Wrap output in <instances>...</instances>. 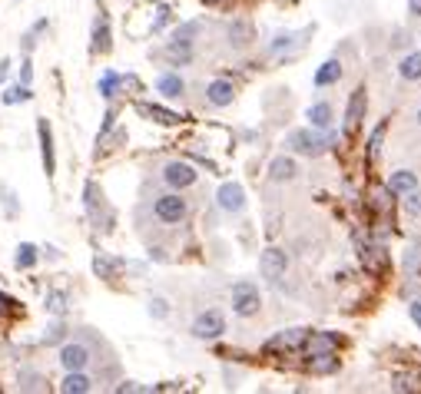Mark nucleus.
<instances>
[{"mask_svg":"<svg viewBox=\"0 0 421 394\" xmlns=\"http://www.w3.org/2000/svg\"><path fill=\"white\" fill-rule=\"evenodd\" d=\"M259 308H262L259 288L252 281H236L232 285V312L242 318H252V315H259Z\"/></svg>","mask_w":421,"mask_h":394,"instance_id":"obj_1","label":"nucleus"},{"mask_svg":"<svg viewBox=\"0 0 421 394\" xmlns=\"http://www.w3.org/2000/svg\"><path fill=\"white\" fill-rule=\"evenodd\" d=\"M153 212L163 225H176L190 216V206H186V199H183L179 192H166V196H159L153 202Z\"/></svg>","mask_w":421,"mask_h":394,"instance_id":"obj_2","label":"nucleus"},{"mask_svg":"<svg viewBox=\"0 0 421 394\" xmlns=\"http://www.w3.org/2000/svg\"><path fill=\"white\" fill-rule=\"evenodd\" d=\"M83 199H87V212H90V219H93L96 229H113V212H106V206H103V192H100L96 183H87Z\"/></svg>","mask_w":421,"mask_h":394,"instance_id":"obj_3","label":"nucleus"},{"mask_svg":"<svg viewBox=\"0 0 421 394\" xmlns=\"http://www.w3.org/2000/svg\"><path fill=\"white\" fill-rule=\"evenodd\" d=\"M288 146L302 156H322L328 150V139L319 136V132H308V130H295L288 132Z\"/></svg>","mask_w":421,"mask_h":394,"instance_id":"obj_4","label":"nucleus"},{"mask_svg":"<svg viewBox=\"0 0 421 394\" xmlns=\"http://www.w3.org/2000/svg\"><path fill=\"white\" fill-rule=\"evenodd\" d=\"M223 332H226V318H223V312H216V308L203 312L199 318L192 321V335L199 338V341H212V338H219Z\"/></svg>","mask_w":421,"mask_h":394,"instance_id":"obj_5","label":"nucleus"},{"mask_svg":"<svg viewBox=\"0 0 421 394\" xmlns=\"http://www.w3.org/2000/svg\"><path fill=\"white\" fill-rule=\"evenodd\" d=\"M306 328H288V332H279L275 338H269L266 341V355H288V351H295V348H302V341H306Z\"/></svg>","mask_w":421,"mask_h":394,"instance_id":"obj_6","label":"nucleus"},{"mask_svg":"<svg viewBox=\"0 0 421 394\" xmlns=\"http://www.w3.org/2000/svg\"><path fill=\"white\" fill-rule=\"evenodd\" d=\"M37 136H40V156H43V172L47 179L57 172V152H54V130H50V119H37Z\"/></svg>","mask_w":421,"mask_h":394,"instance_id":"obj_7","label":"nucleus"},{"mask_svg":"<svg viewBox=\"0 0 421 394\" xmlns=\"http://www.w3.org/2000/svg\"><path fill=\"white\" fill-rule=\"evenodd\" d=\"M90 348L83 345V341H67L63 348H60V364L67 368V371H83L87 364H90Z\"/></svg>","mask_w":421,"mask_h":394,"instance_id":"obj_8","label":"nucleus"},{"mask_svg":"<svg viewBox=\"0 0 421 394\" xmlns=\"http://www.w3.org/2000/svg\"><path fill=\"white\" fill-rule=\"evenodd\" d=\"M365 110H368V90L359 86V90L352 93V100H348V110H345V132H348V136L362 126Z\"/></svg>","mask_w":421,"mask_h":394,"instance_id":"obj_9","label":"nucleus"},{"mask_svg":"<svg viewBox=\"0 0 421 394\" xmlns=\"http://www.w3.org/2000/svg\"><path fill=\"white\" fill-rule=\"evenodd\" d=\"M286 268H288V259H286V252H282V248H266V252H262V259H259V272H262V279L279 281L282 275H286Z\"/></svg>","mask_w":421,"mask_h":394,"instance_id":"obj_10","label":"nucleus"},{"mask_svg":"<svg viewBox=\"0 0 421 394\" xmlns=\"http://www.w3.org/2000/svg\"><path fill=\"white\" fill-rule=\"evenodd\" d=\"M216 202H219L223 212H242L246 209V192H242L239 183H223L219 192H216Z\"/></svg>","mask_w":421,"mask_h":394,"instance_id":"obj_11","label":"nucleus"},{"mask_svg":"<svg viewBox=\"0 0 421 394\" xmlns=\"http://www.w3.org/2000/svg\"><path fill=\"white\" fill-rule=\"evenodd\" d=\"M196 169L190 166V163H166V169H163V179H166V186H172V189H186V186H192L196 183Z\"/></svg>","mask_w":421,"mask_h":394,"instance_id":"obj_12","label":"nucleus"},{"mask_svg":"<svg viewBox=\"0 0 421 394\" xmlns=\"http://www.w3.org/2000/svg\"><path fill=\"white\" fill-rule=\"evenodd\" d=\"M136 113H139V116H146V119H153V123H163V126H176V123H183V116H179V113L166 110V106H156V103H136Z\"/></svg>","mask_w":421,"mask_h":394,"instance_id":"obj_13","label":"nucleus"},{"mask_svg":"<svg viewBox=\"0 0 421 394\" xmlns=\"http://www.w3.org/2000/svg\"><path fill=\"white\" fill-rule=\"evenodd\" d=\"M206 100H209L212 106H229L232 100H236L232 80H212L209 86H206Z\"/></svg>","mask_w":421,"mask_h":394,"instance_id":"obj_14","label":"nucleus"},{"mask_svg":"<svg viewBox=\"0 0 421 394\" xmlns=\"http://www.w3.org/2000/svg\"><path fill=\"white\" fill-rule=\"evenodd\" d=\"M302 345H306V355H326V351H335V348L342 345V338L319 332V335H306Z\"/></svg>","mask_w":421,"mask_h":394,"instance_id":"obj_15","label":"nucleus"},{"mask_svg":"<svg viewBox=\"0 0 421 394\" xmlns=\"http://www.w3.org/2000/svg\"><path fill=\"white\" fill-rule=\"evenodd\" d=\"M166 60H170L172 67H186L192 60V40H179V37H172L170 43H166Z\"/></svg>","mask_w":421,"mask_h":394,"instance_id":"obj_16","label":"nucleus"},{"mask_svg":"<svg viewBox=\"0 0 421 394\" xmlns=\"http://www.w3.org/2000/svg\"><path fill=\"white\" fill-rule=\"evenodd\" d=\"M415 186H418V176H415L411 169H398V172H391V179H388V192H391V196H408Z\"/></svg>","mask_w":421,"mask_h":394,"instance_id":"obj_17","label":"nucleus"},{"mask_svg":"<svg viewBox=\"0 0 421 394\" xmlns=\"http://www.w3.org/2000/svg\"><path fill=\"white\" fill-rule=\"evenodd\" d=\"M355 242H359V259H362L365 268H368V272H385L382 248H378V255H375V245H368L365 239H355Z\"/></svg>","mask_w":421,"mask_h":394,"instance_id":"obj_18","label":"nucleus"},{"mask_svg":"<svg viewBox=\"0 0 421 394\" xmlns=\"http://www.w3.org/2000/svg\"><path fill=\"white\" fill-rule=\"evenodd\" d=\"M60 391L63 394H87V391H93V381L83 375V371H67L63 384H60Z\"/></svg>","mask_w":421,"mask_h":394,"instance_id":"obj_19","label":"nucleus"},{"mask_svg":"<svg viewBox=\"0 0 421 394\" xmlns=\"http://www.w3.org/2000/svg\"><path fill=\"white\" fill-rule=\"evenodd\" d=\"M295 159H288V156H279V159H272V166H269V176L275 179V183H288V179H295Z\"/></svg>","mask_w":421,"mask_h":394,"instance_id":"obj_20","label":"nucleus"},{"mask_svg":"<svg viewBox=\"0 0 421 394\" xmlns=\"http://www.w3.org/2000/svg\"><path fill=\"white\" fill-rule=\"evenodd\" d=\"M342 80V63L339 60H326L322 67H319V73H315V86H332V83H339Z\"/></svg>","mask_w":421,"mask_h":394,"instance_id":"obj_21","label":"nucleus"},{"mask_svg":"<svg viewBox=\"0 0 421 394\" xmlns=\"http://www.w3.org/2000/svg\"><path fill=\"white\" fill-rule=\"evenodd\" d=\"M156 90L166 96V100H179V96H183V90H186V83H183L176 73H163V76H159V83H156Z\"/></svg>","mask_w":421,"mask_h":394,"instance_id":"obj_22","label":"nucleus"},{"mask_svg":"<svg viewBox=\"0 0 421 394\" xmlns=\"http://www.w3.org/2000/svg\"><path fill=\"white\" fill-rule=\"evenodd\" d=\"M308 119H312L315 130H332V106H328V103L308 106Z\"/></svg>","mask_w":421,"mask_h":394,"instance_id":"obj_23","label":"nucleus"},{"mask_svg":"<svg viewBox=\"0 0 421 394\" xmlns=\"http://www.w3.org/2000/svg\"><path fill=\"white\" fill-rule=\"evenodd\" d=\"M308 371H315V375H332L335 368H339V361H335V351H326V355H308Z\"/></svg>","mask_w":421,"mask_h":394,"instance_id":"obj_24","label":"nucleus"},{"mask_svg":"<svg viewBox=\"0 0 421 394\" xmlns=\"http://www.w3.org/2000/svg\"><path fill=\"white\" fill-rule=\"evenodd\" d=\"M229 43L232 47H249L252 43V23H246V20H236L229 27Z\"/></svg>","mask_w":421,"mask_h":394,"instance_id":"obj_25","label":"nucleus"},{"mask_svg":"<svg viewBox=\"0 0 421 394\" xmlns=\"http://www.w3.org/2000/svg\"><path fill=\"white\" fill-rule=\"evenodd\" d=\"M17 388L20 391H47V378L40 375V371H20Z\"/></svg>","mask_w":421,"mask_h":394,"instance_id":"obj_26","label":"nucleus"},{"mask_svg":"<svg viewBox=\"0 0 421 394\" xmlns=\"http://www.w3.org/2000/svg\"><path fill=\"white\" fill-rule=\"evenodd\" d=\"M405 275L408 279H421V245H411V248H405Z\"/></svg>","mask_w":421,"mask_h":394,"instance_id":"obj_27","label":"nucleus"},{"mask_svg":"<svg viewBox=\"0 0 421 394\" xmlns=\"http://www.w3.org/2000/svg\"><path fill=\"white\" fill-rule=\"evenodd\" d=\"M37 245H30V242H20L17 245V255H14V265H17V268H23V272H27V268H34V265H37Z\"/></svg>","mask_w":421,"mask_h":394,"instance_id":"obj_28","label":"nucleus"},{"mask_svg":"<svg viewBox=\"0 0 421 394\" xmlns=\"http://www.w3.org/2000/svg\"><path fill=\"white\" fill-rule=\"evenodd\" d=\"M93 50L96 54H106L110 50V23H106V17L96 20V30H93Z\"/></svg>","mask_w":421,"mask_h":394,"instance_id":"obj_29","label":"nucleus"},{"mask_svg":"<svg viewBox=\"0 0 421 394\" xmlns=\"http://www.w3.org/2000/svg\"><path fill=\"white\" fill-rule=\"evenodd\" d=\"M398 73H402V80H421V54H408L398 63Z\"/></svg>","mask_w":421,"mask_h":394,"instance_id":"obj_30","label":"nucleus"},{"mask_svg":"<svg viewBox=\"0 0 421 394\" xmlns=\"http://www.w3.org/2000/svg\"><path fill=\"white\" fill-rule=\"evenodd\" d=\"M67 305H70V295H67L63 288L47 292V312H50V315H63V312H67Z\"/></svg>","mask_w":421,"mask_h":394,"instance_id":"obj_31","label":"nucleus"},{"mask_svg":"<svg viewBox=\"0 0 421 394\" xmlns=\"http://www.w3.org/2000/svg\"><path fill=\"white\" fill-rule=\"evenodd\" d=\"M116 90H120V76H116L113 70H106V73L100 76V96H103V100H113Z\"/></svg>","mask_w":421,"mask_h":394,"instance_id":"obj_32","label":"nucleus"},{"mask_svg":"<svg viewBox=\"0 0 421 394\" xmlns=\"http://www.w3.org/2000/svg\"><path fill=\"white\" fill-rule=\"evenodd\" d=\"M30 86H27V83H17V86H10V90H7V93H3V103H7V106H14V103H27V100H30Z\"/></svg>","mask_w":421,"mask_h":394,"instance_id":"obj_33","label":"nucleus"},{"mask_svg":"<svg viewBox=\"0 0 421 394\" xmlns=\"http://www.w3.org/2000/svg\"><path fill=\"white\" fill-rule=\"evenodd\" d=\"M116 268H120V262L106 259V255H96V259H93V272L100 275V279H113Z\"/></svg>","mask_w":421,"mask_h":394,"instance_id":"obj_34","label":"nucleus"},{"mask_svg":"<svg viewBox=\"0 0 421 394\" xmlns=\"http://www.w3.org/2000/svg\"><path fill=\"white\" fill-rule=\"evenodd\" d=\"M67 338V325H50L47 332H43V345H57Z\"/></svg>","mask_w":421,"mask_h":394,"instance_id":"obj_35","label":"nucleus"},{"mask_svg":"<svg viewBox=\"0 0 421 394\" xmlns=\"http://www.w3.org/2000/svg\"><path fill=\"white\" fill-rule=\"evenodd\" d=\"M288 47H295V37H292V34H282V37H275V40H272L269 54H282V50H288Z\"/></svg>","mask_w":421,"mask_h":394,"instance_id":"obj_36","label":"nucleus"},{"mask_svg":"<svg viewBox=\"0 0 421 394\" xmlns=\"http://www.w3.org/2000/svg\"><path fill=\"white\" fill-rule=\"evenodd\" d=\"M388 199H391V192H388V189H375V199H372V206L378 209V212H388V206H391Z\"/></svg>","mask_w":421,"mask_h":394,"instance_id":"obj_37","label":"nucleus"},{"mask_svg":"<svg viewBox=\"0 0 421 394\" xmlns=\"http://www.w3.org/2000/svg\"><path fill=\"white\" fill-rule=\"evenodd\" d=\"M402 199H405V206L411 209V212H421V189H418V186L411 189L408 196H402Z\"/></svg>","mask_w":421,"mask_h":394,"instance_id":"obj_38","label":"nucleus"},{"mask_svg":"<svg viewBox=\"0 0 421 394\" xmlns=\"http://www.w3.org/2000/svg\"><path fill=\"white\" fill-rule=\"evenodd\" d=\"M382 136H385V126H378V130L372 132V143H368V159H375V152H378V146H382Z\"/></svg>","mask_w":421,"mask_h":394,"instance_id":"obj_39","label":"nucleus"},{"mask_svg":"<svg viewBox=\"0 0 421 394\" xmlns=\"http://www.w3.org/2000/svg\"><path fill=\"white\" fill-rule=\"evenodd\" d=\"M150 312H153L156 318H166V315H170V305H166L163 299H153L150 301Z\"/></svg>","mask_w":421,"mask_h":394,"instance_id":"obj_40","label":"nucleus"},{"mask_svg":"<svg viewBox=\"0 0 421 394\" xmlns=\"http://www.w3.org/2000/svg\"><path fill=\"white\" fill-rule=\"evenodd\" d=\"M14 312H17V301L10 299V295H0V318L3 315H14Z\"/></svg>","mask_w":421,"mask_h":394,"instance_id":"obj_41","label":"nucleus"},{"mask_svg":"<svg viewBox=\"0 0 421 394\" xmlns=\"http://www.w3.org/2000/svg\"><path fill=\"white\" fill-rule=\"evenodd\" d=\"M3 209H7V216H10V219L17 216V202H14V192H10L7 186H3Z\"/></svg>","mask_w":421,"mask_h":394,"instance_id":"obj_42","label":"nucleus"},{"mask_svg":"<svg viewBox=\"0 0 421 394\" xmlns=\"http://www.w3.org/2000/svg\"><path fill=\"white\" fill-rule=\"evenodd\" d=\"M196 30H199V23H183V27L176 30V37H179V40H190V37H196Z\"/></svg>","mask_w":421,"mask_h":394,"instance_id":"obj_43","label":"nucleus"},{"mask_svg":"<svg viewBox=\"0 0 421 394\" xmlns=\"http://www.w3.org/2000/svg\"><path fill=\"white\" fill-rule=\"evenodd\" d=\"M159 17H156V23H153V30H163V23H170V7H159L156 10Z\"/></svg>","mask_w":421,"mask_h":394,"instance_id":"obj_44","label":"nucleus"},{"mask_svg":"<svg viewBox=\"0 0 421 394\" xmlns=\"http://www.w3.org/2000/svg\"><path fill=\"white\" fill-rule=\"evenodd\" d=\"M30 76H34V70H30V60H23V63H20V80H23L27 86H30Z\"/></svg>","mask_w":421,"mask_h":394,"instance_id":"obj_45","label":"nucleus"},{"mask_svg":"<svg viewBox=\"0 0 421 394\" xmlns=\"http://www.w3.org/2000/svg\"><path fill=\"white\" fill-rule=\"evenodd\" d=\"M408 312H411V321L421 328V301H411V308H408Z\"/></svg>","mask_w":421,"mask_h":394,"instance_id":"obj_46","label":"nucleus"},{"mask_svg":"<svg viewBox=\"0 0 421 394\" xmlns=\"http://www.w3.org/2000/svg\"><path fill=\"white\" fill-rule=\"evenodd\" d=\"M391 388H395V391H411V381H408V378H395Z\"/></svg>","mask_w":421,"mask_h":394,"instance_id":"obj_47","label":"nucleus"},{"mask_svg":"<svg viewBox=\"0 0 421 394\" xmlns=\"http://www.w3.org/2000/svg\"><path fill=\"white\" fill-rule=\"evenodd\" d=\"M116 391H120V394H126V391H139V384H136V381H123V384H116Z\"/></svg>","mask_w":421,"mask_h":394,"instance_id":"obj_48","label":"nucleus"},{"mask_svg":"<svg viewBox=\"0 0 421 394\" xmlns=\"http://www.w3.org/2000/svg\"><path fill=\"white\" fill-rule=\"evenodd\" d=\"M408 10H411V17H421V0H408Z\"/></svg>","mask_w":421,"mask_h":394,"instance_id":"obj_49","label":"nucleus"},{"mask_svg":"<svg viewBox=\"0 0 421 394\" xmlns=\"http://www.w3.org/2000/svg\"><path fill=\"white\" fill-rule=\"evenodd\" d=\"M7 73H10V60H0V83L7 80Z\"/></svg>","mask_w":421,"mask_h":394,"instance_id":"obj_50","label":"nucleus"},{"mask_svg":"<svg viewBox=\"0 0 421 394\" xmlns=\"http://www.w3.org/2000/svg\"><path fill=\"white\" fill-rule=\"evenodd\" d=\"M418 126H421V110H418Z\"/></svg>","mask_w":421,"mask_h":394,"instance_id":"obj_51","label":"nucleus"}]
</instances>
